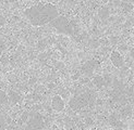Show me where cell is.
<instances>
[{"label": "cell", "mask_w": 134, "mask_h": 130, "mask_svg": "<svg viewBox=\"0 0 134 130\" xmlns=\"http://www.w3.org/2000/svg\"><path fill=\"white\" fill-rule=\"evenodd\" d=\"M95 100V94L93 91H85L80 94H76L72 98L69 102V106L72 109H81L88 105H92Z\"/></svg>", "instance_id": "cell-2"}, {"label": "cell", "mask_w": 134, "mask_h": 130, "mask_svg": "<svg viewBox=\"0 0 134 130\" xmlns=\"http://www.w3.org/2000/svg\"><path fill=\"white\" fill-rule=\"evenodd\" d=\"M110 60H111L112 64L115 65L116 67H121V66H123V64H124L123 58H122V55L120 54V52H118V51H116V50L111 52V54H110Z\"/></svg>", "instance_id": "cell-6"}, {"label": "cell", "mask_w": 134, "mask_h": 130, "mask_svg": "<svg viewBox=\"0 0 134 130\" xmlns=\"http://www.w3.org/2000/svg\"><path fill=\"white\" fill-rule=\"evenodd\" d=\"M130 55H131V56L134 58V49H132V50L130 51Z\"/></svg>", "instance_id": "cell-14"}, {"label": "cell", "mask_w": 134, "mask_h": 130, "mask_svg": "<svg viewBox=\"0 0 134 130\" xmlns=\"http://www.w3.org/2000/svg\"><path fill=\"white\" fill-rule=\"evenodd\" d=\"M98 15L100 16V18H103V20L107 18L109 16V10H108V8H102L98 11Z\"/></svg>", "instance_id": "cell-11"}, {"label": "cell", "mask_w": 134, "mask_h": 130, "mask_svg": "<svg viewBox=\"0 0 134 130\" xmlns=\"http://www.w3.org/2000/svg\"><path fill=\"white\" fill-rule=\"evenodd\" d=\"M4 48H5L4 41H3V40H1V39H0V53H1V52L4 50Z\"/></svg>", "instance_id": "cell-13"}, {"label": "cell", "mask_w": 134, "mask_h": 130, "mask_svg": "<svg viewBox=\"0 0 134 130\" xmlns=\"http://www.w3.org/2000/svg\"><path fill=\"white\" fill-rule=\"evenodd\" d=\"M93 82L97 88H102L103 86H105V79H104V77H102V76H96L93 79Z\"/></svg>", "instance_id": "cell-8"}, {"label": "cell", "mask_w": 134, "mask_h": 130, "mask_svg": "<svg viewBox=\"0 0 134 130\" xmlns=\"http://www.w3.org/2000/svg\"><path fill=\"white\" fill-rule=\"evenodd\" d=\"M25 16L32 25L43 26L51 23L59 16L58 8L52 3H36L24 11Z\"/></svg>", "instance_id": "cell-1"}, {"label": "cell", "mask_w": 134, "mask_h": 130, "mask_svg": "<svg viewBox=\"0 0 134 130\" xmlns=\"http://www.w3.org/2000/svg\"><path fill=\"white\" fill-rule=\"evenodd\" d=\"M9 103V98L4 91L0 90V105H4V104Z\"/></svg>", "instance_id": "cell-9"}, {"label": "cell", "mask_w": 134, "mask_h": 130, "mask_svg": "<svg viewBox=\"0 0 134 130\" xmlns=\"http://www.w3.org/2000/svg\"><path fill=\"white\" fill-rule=\"evenodd\" d=\"M130 114H131V107L129 105L124 106V108L121 110V116L122 117H126V116H129Z\"/></svg>", "instance_id": "cell-12"}, {"label": "cell", "mask_w": 134, "mask_h": 130, "mask_svg": "<svg viewBox=\"0 0 134 130\" xmlns=\"http://www.w3.org/2000/svg\"><path fill=\"white\" fill-rule=\"evenodd\" d=\"M52 28L57 29L59 32L64 35H73L74 34L75 25L73 24L72 21L63 15H59L57 18H55L51 23H49Z\"/></svg>", "instance_id": "cell-3"}, {"label": "cell", "mask_w": 134, "mask_h": 130, "mask_svg": "<svg viewBox=\"0 0 134 130\" xmlns=\"http://www.w3.org/2000/svg\"><path fill=\"white\" fill-rule=\"evenodd\" d=\"M96 65H97V62L94 61V60L86 62L82 66V73L85 74L86 76H92L94 69H95V67H96Z\"/></svg>", "instance_id": "cell-7"}, {"label": "cell", "mask_w": 134, "mask_h": 130, "mask_svg": "<svg viewBox=\"0 0 134 130\" xmlns=\"http://www.w3.org/2000/svg\"><path fill=\"white\" fill-rule=\"evenodd\" d=\"M8 98H9V101H10L11 103H18L19 100H20L19 94H18L16 92H14V91H10Z\"/></svg>", "instance_id": "cell-10"}, {"label": "cell", "mask_w": 134, "mask_h": 130, "mask_svg": "<svg viewBox=\"0 0 134 130\" xmlns=\"http://www.w3.org/2000/svg\"><path fill=\"white\" fill-rule=\"evenodd\" d=\"M44 129V118L41 113L31 112L26 120L23 130H43Z\"/></svg>", "instance_id": "cell-4"}, {"label": "cell", "mask_w": 134, "mask_h": 130, "mask_svg": "<svg viewBox=\"0 0 134 130\" xmlns=\"http://www.w3.org/2000/svg\"><path fill=\"white\" fill-rule=\"evenodd\" d=\"M110 130H122L121 128H115V129H110Z\"/></svg>", "instance_id": "cell-15"}, {"label": "cell", "mask_w": 134, "mask_h": 130, "mask_svg": "<svg viewBox=\"0 0 134 130\" xmlns=\"http://www.w3.org/2000/svg\"><path fill=\"white\" fill-rule=\"evenodd\" d=\"M51 107L57 110V112H61L64 107V102L62 100V98L60 96L59 94L53 95V98L51 99Z\"/></svg>", "instance_id": "cell-5"}]
</instances>
